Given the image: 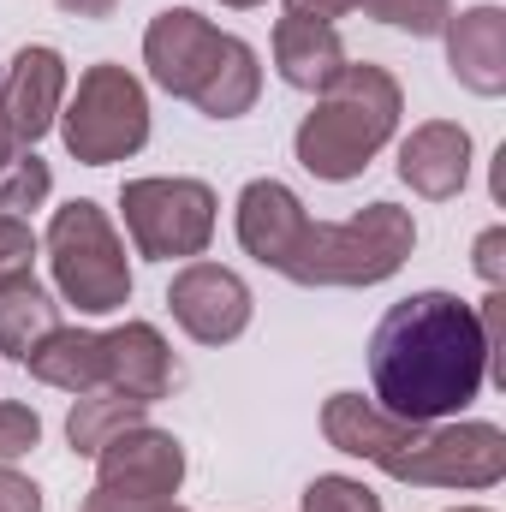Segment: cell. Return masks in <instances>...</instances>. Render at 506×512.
I'll use <instances>...</instances> for the list:
<instances>
[{
    "label": "cell",
    "instance_id": "6da1fadb",
    "mask_svg": "<svg viewBox=\"0 0 506 512\" xmlns=\"http://www.w3.org/2000/svg\"><path fill=\"white\" fill-rule=\"evenodd\" d=\"M495 358L477 322V304L459 292H411L370 334V399L405 423H447L483 399Z\"/></svg>",
    "mask_w": 506,
    "mask_h": 512
},
{
    "label": "cell",
    "instance_id": "7a4b0ae2",
    "mask_svg": "<svg viewBox=\"0 0 506 512\" xmlns=\"http://www.w3.org/2000/svg\"><path fill=\"white\" fill-rule=\"evenodd\" d=\"M143 66L149 78L191 102L203 120H245L262 96V60L245 36L215 30L191 6H167L143 30Z\"/></svg>",
    "mask_w": 506,
    "mask_h": 512
},
{
    "label": "cell",
    "instance_id": "3957f363",
    "mask_svg": "<svg viewBox=\"0 0 506 512\" xmlns=\"http://www.w3.org/2000/svg\"><path fill=\"white\" fill-rule=\"evenodd\" d=\"M399 114H405L399 78L376 60H346L340 78L316 90V108L298 120L292 155L322 185H346L399 137Z\"/></svg>",
    "mask_w": 506,
    "mask_h": 512
},
{
    "label": "cell",
    "instance_id": "277c9868",
    "mask_svg": "<svg viewBox=\"0 0 506 512\" xmlns=\"http://www.w3.org/2000/svg\"><path fill=\"white\" fill-rule=\"evenodd\" d=\"M417 251V221L399 203H364L346 221H304L280 274L292 286H381Z\"/></svg>",
    "mask_w": 506,
    "mask_h": 512
},
{
    "label": "cell",
    "instance_id": "5b68a950",
    "mask_svg": "<svg viewBox=\"0 0 506 512\" xmlns=\"http://www.w3.org/2000/svg\"><path fill=\"white\" fill-rule=\"evenodd\" d=\"M42 251L54 274V298L72 304L78 316H114L131 304V256L102 203L72 197L66 209H54Z\"/></svg>",
    "mask_w": 506,
    "mask_h": 512
},
{
    "label": "cell",
    "instance_id": "8992f818",
    "mask_svg": "<svg viewBox=\"0 0 506 512\" xmlns=\"http://www.w3.org/2000/svg\"><path fill=\"white\" fill-rule=\"evenodd\" d=\"M381 477L405 489H465L483 495L506 477V429L483 417H447V423H405L399 441L376 459Z\"/></svg>",
    "mask_w": 506,
    "mask_h": 512
},
{
    "label": "cell",
    "instance_id": "52a82bcc",
    "mask_svg": "<svg viewBox=\"0 0 506 512\" xmlns=\"http://www.w3.org/2000/svg\"><path fill=\"white\" fill-rule=\"evenodd\" d=\"M60 143L78 167H114L131 161L143 143H149V90L143 78L114 66V60H96L78 72V90L66 96L60 108Z\"/></svg>",
    "mask_w": 506,
    "mask_h": 512
},
{
    "label": "cell",
    "instance_id": "ba28073f",
    "mask_svg": "<svg viewBox=\"0 0 506 512\" xmlns=\"http://www.w3.org/2000/svg\"><path fill=\"white\" fill-rule=\"evenodd\" d=\"M120 215H126L131 251L149 262H197L215 239L221 197L203 179L185 173H149L120 185Z\"/></svg>",
    "mask_w": 506,
    "mask_h": 512
},
{
    "label": "cell",
    "instance_id": "9c48e42d",
    "mask_svg": "<svg viewBox=\"0 0 506 512\" xmlns=\"http://www.w3.org/2000/svg\"><path fill=\"white\" fill-rule=\"evenodd\" d=\"M185 489V441L155 423H131L96 453V489L78 512H149Z\"/></svg>",
    "mask_w": 506,
    "mask_h": 512
},
{
    "label": "cell",
    "instance_id": "30bf717a",
    "mask_svg": "<svg viewBox=\"0 0 506 512\" xmlns=\"http://www.w3.org/2000/svg\"><path fill=\"white\" fill-rule=\"evenodd\" d=\"M167 310H173V322L185 328V340H197V346H233V340H245V328H251L256 298H251V286H245L239 268L197 256V262H185V268L173 274Z\"/></svg>",
    "mask_w": 506,
    "mask_h": 512
},
{
    "label": "cell",
    "instance_id": "8fae6325",
    "mask_svg": "<svg viewBox=\"0 0 506 512\" xmlns=\"http://www.w3.org/2000/svg\"><path fill=\"white\" fill-rule=\"evenodd\" d=\"M66 96H72V72H66V54L54 42H24L0 66V120L18 149H36L60 126Z\"/></svg>",
    "mask_w": 506,
    "mask_h": 512
},
{
    "label": "cell",
    "instance_id": "7c38bea8",
    "mask_svg": "<svg viewBox=\"0 0 506 512\" xmlns=\"http://www.w3.org/2000/svg\"><path fill=\"white\" fill-rule=\"evenodd\" d=\"M471 161L477 143L459 120H423L411 137H399V179L423 197V203H447L471 185Z\"/></svg>",
    "mask_w": 506,
    "mask_h": 512
},
{
    "label": "cell",
    "instance_id": "4fadbf2b",
    "mask_svg": "<svg viewBox=\"0 0 506 512\" xmlns=\"http://www.w3.org/2000/svg\"><path fill=\"white\" fill-rule=\"evenodd\" d=\"M441 36H447V72H453L459 90H471L483 102L506 96V12L501 6L483 0V6L453 12Z\"/></svg>",
    "mask_w": 506,
    "mask_h": 512
},
{
    "label": "cell",
    "instance_id": "5bb4252c",
    "mask_svg": "<svg viewBox=\"0 0 506 512\" xmlns=\"http://www.w3.org/2000/svg\"><path fill=\"white\" fill-rule=\"evenodd\" d=\"M304 221H310V209H304V197L286 179H251L239 191V203H233V227H239L245 256H256L274 274H280V262L292 251V239L304 233Z\"/></svg>",
    "mask_w": 506,
    "mask_h": 512
},
{
    "label": "cell",
    "instance_id": "9a60e30c",
    "mask_svg": "<svg viewBox=\"0 0 506 512\" xmlns=\"http://www.w3.org/2000/svg\"><path fill=\"white\" fill-rule=\"evenodd\" d=\"M102 352H108V393H126V399H167L173 387V346L161 340L155 322H120L102 334Z\"/></svg>",
    "mask_w": 506,
    "mask_h": 512
},
{
    "label": "cell",
    "instance_id": "2e32d148",
    "mask_svg": "<svg viewBox=\"0 0 506 512\" xmlns=\"http://www.w3.org/2000/svg\"><path fill=\"white\" fill-rule=\"evenodd\" d=\"M340 66H346V42H340L334 24L292 18V12L274 18V72H280L292 90L316 96V90H328V84L340 78Z\"/></svg>",
    "mask_w": 506,
    "mask_h": 512
},
{
    "label": "cell",
    "instance_id": "e0dca14e",
    "mask_svg": "<svg viewBox=\"0 0 506 512\" xmlns=\"http://www.w3.org/2000/svg\"><path fill=\"white\" fill-rule=\"evenodd\" d=\"M24 370L36 376L42 387H60V393H96V387H108V352H102V334L96 328H54L30 358H24Z\"/></svg>",
    "mask_w": 506,
    "mask_h": 512
},
{
    "label": "cell",
    "instance_id": "ac0fdd59",
    "mask_svg": "<svg viewBox=\"0 0 506 512\" xmlns=\"http://www.w3.org/2000/svg\"><path fill=\"white\" fill-rule=\"evenodd\" d=\"M399 429H405V417L381 411L376 399H364V393H328V405H322L328 447L346 453V459H364V465H376L381 453L399 441Z\"/></svg>",
    "mask_w": 506,
    "mask_h": 512
},
{
    "label": "cell",
    "instance_id": "d6986e66",
    "mask_svg": "<svg viewBox=\"0 0 506 512\" xmlns=\"http://www.w3.org/2000/svg\"><path fill=\"white\" fill-rule=\"evenodd\" d=\"M54 328H60V298H54L36 274L0 280V352H6L12 364H24Z\"/></svg>",
    "mask_w": 506,
    "mask_h": 512
},
{
    "label": "cell",
    "instance_id": "ffe728a7",
    "mask_svg": "<svg viewBox=\"0 0 506 512\" xmlns=\"http://www.w3.org/2000/svg\"><path fill=\"white\" fill-rule=\"evenodd\" d=\"M131 423H149V405L96 387V393H78V399H72V411H66V441H72L78 459H96L114 435H126Z\"/></svg>",
    "mask_w": 506,
    "mask_h": 512
},
{
    "label": "cell",
    "instance_id": "44dd1931",
    "mask_svg": "<svg viewBox=\"0 0 506 512\" xmlns=\"http://www.w3.org/2000/svg\"><path fill=\"white\" fill-rule=\"evenodd\" d=\"M48 191H54V167L36 149H18L0 167V215H30V209L48 203Z\"/></svg>",
    "mask_w": 506,
    "mask_h": 512
},
{
    "label": "cell",
    "instance_id": "7402d4cb",
    "mask_svg": "<svg viewBox=\"0 0 506 512\" xmlns=\"http://www.w3.org/2000/svg\"><path fill=\"white\" fill-rule=\"evenodd\" d=\"M358 12L399 36H441L453 18V0H358Z\"/></svg>",
    "mask_w": 506,
    "mask_h": 512
},
{
    "label": "cell",
    "instance_id": "603a6c76",
    "mask_svg": "<svg viewBox=\"0 0 506 512\" xmlns=\"http://www.w3.org/2000/svg\"><path fill=\"white\" fill-rule=\"evenodd\" d=\"M298 512H381V495L364 477H346V471H328V477H310Z\"/></svg>",
    "mask_w": 506,
    "mask_h": 512
},
{
    "label": "cell",
    "instance_id": "cb8c5ba5",
    "mask_svg": "<svg viewBox=\"0 0 506 512\" xmlns=\"http://www.w3.org/2000/svg\"><path fill=\"white\" fill-rule=\"evenodd\" d=\"M36 251H42V239L30 233V221L24 215H0V280L36 274Z\"/></svg>",
    "mask_w": 506,
    "mask_h": 512
},
{
    "label": "cell",
    "instance_id": "d4e9b609",
    "mask_svg": "<svg viewBox=\"0 0 506 512\" xmlns=\"http://www.w3.org/2000/svg\"><path fill=\"white\" fill-rule=\"evenodd\" d=\"M36 441H42V417L30 405H18V399H0V465L24 459Z\"/></svg>",
    "mask_w": 506,
    "mask_h": 512
},
{
    "label": "cell",
    "instance_id": "484cf974",
    "mask_svg": "<svg viewBox=\"0 0 506 512\" xmlns=\"http://www.w3.org/2000/svg\"><path fill=\"white\" fill-rule=\"evenodd\" d=\"M471 268L483 274V286H506V227H483V239L471 251Z\"/></svg>",
    "mask_w": 506,
    "mask_h": 512
},
{
    "label": "cell",
    "instance_id": "4316f807",
    "mask_svg": "<svg viewBox=\"0 0 506 512\" xmlns=\"http://www.w3.org/2000/svg\"><path fill=\"white\" fill-rule=\"evenodd\" d=\"M0 512H42V489L12 465H0Z\"/></svg>",
    "mask_w": 506,
    "mask_h": 512
},
{
    "label": "cell",
    "instance_id": "83f0119b",
    "mask_svg": "<svg viewBox=\"0 0 506 512\" xmlns=\"http://www.w3.org/2000/svg\"><path fill=\"white\" fill-rule=\"evenodd\" d=\"M292 18H316V24H340L346 12H358V0H286Z\"/></svg>",
    "mask_w": 506,
    "mask_h": 512
},
{
    "label": "cell",
    "instance_id": "f1b7e54d",
    "mask_svg": "<svg viewBox=\"0 0 506 512\" xmlns=\"http://www.w3.org/2000/svg\"><path fill=\"white\" fill-rule=\"evenodd\" d=\"M54 6H60L66 18H90V24H96V18H114L120 0H54Z\"/></svg>",
    "mask_w": 506,
    "mask_h": 512
},
{
    "label": "cell",
    "instance_id": "f546056e",
    "mask_svg": "<svg viewBox=\"0 0 506 512\" xmlns=\"http://www.w3.org/2000/svg\"><path fill=\"white\" fill-rule=\"evenodd\" d=\"M12 155H18V143H12V131H6V120H0V167H6Z\"/></svg>",
    "mask_w": 506,
    "mask_h": 512
},
{
    "label": "cell",
    "instance_id": "4dcf8cb0",
    "mask_svg": "<svg viewBox=\"0 0 506 512\" xmlns=\"http://www.w3.org/2000/svg\"><path fill=\"white\" fill-rule=\"evenodd\" d=\"M221 6H233V12H251V6H268V0H221Z\"/></svg>",
    "mask_w": 506,
    "mask_h": 512
},
{
    "label": "cell",
    "instance_id": "1f68e13d",
    "mask_svg": "<svg viewBox=\"0 0 506 512\" xmlns=\"http://www.w3.org/2000/svg\"><path fill=\"white\" fill-rule=\"evenodd\" d=\"M149 512H185V507H173V501H167V507H149Z\"/></svg>",
    "mask_w": 506,
    "mask_h": 512
},
{
    "label": "cell",
    "instance_id": "d6a6232c",
    "mask_svg": "<svg viewBox=\"0 0 506 512\" xmlns=\"http://www.w3.org/2000/svg\"><path fill=\"white\" fill-rule=\"evenodd\" d=\"M447 512H489V507H447Z\"/></svg>",
    "mask_w": 506,
    "mask_h": 512
}]
</instances>
